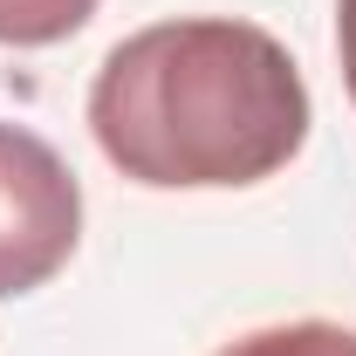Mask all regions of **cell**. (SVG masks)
Returning a JSON list of instances; mask_svg holds the SVG:
<instances>
[{
  "instance_id": "cell-1",
  "label": "cell",
  "mask_w": 356,
  "mask_h": 356,
  "mask_svg": "<svg viewBox=\"0 0 356 356\" xmlns=\"http://www.w3.org/2000/svg\"><path fill=\"white\" fill-rule=\"evenodd\" d=\"M89 131L131 185L240 192L295 165L309 144V83L254 21H158L103 55Z\"/></svg>"
},
{
  "instance_id": "cell-2",
  "label": "cell",
  "mask_w": 356,
  "mask_h": 356,
  "mask_svg": "<svg viewBox=\"0 0 356 356\" xmlns=\"http://www.w3.org/2000/svg\"><path fill=\"white\" fill-rule=\"evenodd\" d=\"M83 240V185L48 137L0 124V302L55 281Z\"/></svg>"
},
{
  "instance_id": "cell-3",
  "label": "cell",
  "mask_w": 356,
  "mask_h": 356,
  "mask_svg": "<svg viewBox=\"0 0 356 356\" xmlns=\"http://www.w3.org/2000/svg\"><path fill=\"white\" fill-rule=\"evenodd\" d=\"M220 356H356V329L343 322H267L233 336Z\"/></svg>"
},
{
  "instance_id": "cell-4",
  "label": "cell",
  "mask_w": 356,
  "mask_h": 356,
  "mask_svg": "<svg viewBox=\"0 0 356 356\" xmlns=\"http://www.w3.org/2000/svg\"><path fill=\"white\" fill-rule=\"evenodd\" d=\"M96 14V0H0V48H55Z\"/></svg>"
},
{
  "instance_id": "cell-5",
  "label": "cell",
  "mask_w": 356,
  "mask_h": 356,
  "mask_svg": "<svg viewBox=\"0 0 356 356\" xmlns=\"http://www.w3.org/2000/svg\"><path fill=\"white\" fill-rule=\"evenodd\" d=\"M336 55H343V89L356 103V0H336Z\"/></svg>"
}]
</instances>
